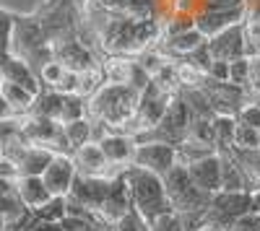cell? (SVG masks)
<instances>
[{"mask_svg": "<svg viewBox=\"0 0 260 231\" xmlns=\"http://www.w3.org/2000/svg\"><path fill=\"white\" fill-rule=\"evenodd\" d=\"M141 91L133 86H112V83H102V86L86 99V117L91 122L104 125L110 133H122L127 128L130 117L136 114Z\"/></svg>", "mask_w": 260, "mask_h": 231, "instance_id": "6da1fadb", "label": "cell"}, {"mask_svg": "<svg viewBox=\"0 0 260 231\" xmlns=\"http://www.w3.org/2000/svg\"><path fill=\"white\" fill-rule=\"evenodd\" d=\"M122 177L127 182V190H130V200H133V208L151 223L156 221L164 213H172V205L164 190V182L159 174L141 169V166L130 164L127 169H122Z\"/></svg>", "mask_w": 260, "mask_h": 231, "instance_id": "7a4b0ae2", "label": "cell"}, {"mask_svg": "<svg viewBox=\"0 0 260 231\" xmlns=\"http://www.w3.org/2000/svg\"><path fill=\"white\" fill-rule=\"evenodd\" d=\"M164 182V190L172 205V213H192V211H208L211 198L203 190L195 187V182L187 174V166L185 164H175L172 169L161 177Z\"/></svg>", "mask_w": 260, "mask_h": 231, "instance_id": "3957f363", "label": "cell"}, {"mask_svg": "<svg viewBox=\"0 0 260 231\" xmlns=\"http://www.w3.org/2000/svg\"><path fill=\"white\" fill-rule=\"evenodd\" d=\"M190 122H192V112H190V107H187V101H185L180 94H175V96L169 99V104H167V109H164L159 125H156V128L151 130L146 138H141V140H164V143L177 145V143L187 135ZM136 143H138V140H136Z\"/></svg>", "mask_w": 260, "mask_h": 231, "instance_id": "277c9868", "label": "cell"}, {"mask_svg": "<svg viewBox=\"0 0 260 231\" xmlns=\"http://www.w3.org/2000/svg\"><path fill=\"white\" fill-rule=\"evenodd\" d=\"M130 208H133V200H130V190H127V182L122 177V172H117L115 177H110V184H107V192L104 200L96 208V221L99 228L107 231L117 218H122Z\"/></svg>", "mask_w": 260, "mask_h": 231, "instance_id": "5b68a950", "label": "cell"}, {"mask_svg": "<svg viewBox=\"0 0 260 231\" xmlns=\"http://www.w3.org/2000/svg\"><path fill=\"white\" fill-rule=\"evenodd\" d=\"M247 211H252V192L247 190H237V192H216L211 198V205H208V211H206V221H216V223H221L232 231L234 221L245 216Z\"/></svg>", "mask_w": 260, "mask_h": 231, "instance_id": "8992f818", "label": "cell"}, {"mask_svg": "<svg viewBox=\"0 0 260 231\" xmlns=\"http://www.w3.org/2000/svg\"><path fill=\"white\" fill-rule=\"evenodd\" d=\"M133 164L141 166V169H148V172L164 177L172 166L180 164V161H177V148L172 143H164V140H138L136 143Z\"/></svg>", "mask_w": 260, "mask_h": 231, "instance_id": "52a82bcc", "label": "cell"}, {"mask_svg": "<svg viewBox=\"0 0 260 231\" xmlns=\"http://www.w3.org/2000/svg\"><path fill=\"white\" fill-rule=\"evenodd\" d=\"M208 52L213 55V60H237V57H250L252 55V47L247 42V34H245V24H234L229 29H224L221 34L211 36L208 42Z\"/></svg>", "mask_w": 260, "mask_h": 231, "instance_id": "ba28073f", "label": "cell"}, {"mask_svg": "<svg viewBox=\"0 0 260 231\" xmlns=\"http://www.w3.org/2000/svg\"><path fill=\"white\" fill-rule=\"evenodd\" d=\"M52 57L57 62H62L68 70L73 73H86L89 68L99 65L96 60V52L91 47H86L78 36H68V39H60V42H52Z\"/></svg>", "mask_w": 260, "mask_h": 231, "instance_id": "9c48e42d", "label": "cell"}, {"mask_svg": "<svg viewBox=\"0 0 260 231\" xmlns=\"http://www.w3.org/2000/svg\"><path fill=\"white\" fill-rule=\"evenodd\" d=\"M76 179V164L71 153H55L52 161L47 164V169L42 172V182L50 190L52 198H65L73 187Z\"/></svg>", "mask_w": 260, "mask_h": 231, "instance_id": "30bf717a", "label": "cell"}, {"mask_svg": "<svg viewBox=\"0 0 260 231\" xmlns=\"http://www.w3.org/2000/svg\"><path fill=\"white\" fill-rule=\"evenodd\" d=\"M107 184H110V179H107V177H81V174H76L71 192L65 195V198H71L73 203H78L83 211L91 213L94 221H96V208H99V203L104 200ZM96 226H99V221H96ZM99 231H102V228H99Z\"/></svg>", "mask_w": 260, "mask_h": 231, "instance_id": "8fae6325", "label": "cell"}, {"mask_svg": "<svg viewBox=\"0 0 260 231\" xmlns=\"http://www.w3.org/2000/svg\"><path fill=\"white\" fill-rule=\"evenodd\" d=\"M242 21H245V6L221 8V11H198L195 13V29L206 39H211L234 24H242Z\"/></svg>", "mask_w": 260, "mask_h": 231, "instance_id": "7c38bea8", "label": "cell"}, {"mask_svg": "<svg viewBox=\"0 0 260 231\" xmlns=\"http://www.w3.org/2000/svg\"><path fill=\"white\" fill-rule=\"evenodd\" d=\"M187 174L195 182V187L203 190L206 195L221 192V159H219V151L187 164Z\"/></svg>", "mask_w": 260, "mask_h": 231, "instance_id": "4fadbf2b", "label": "cell"}, {"mask_svg": "<svg viewBox=\"0 0 260 231\" xmlns=\"http://www.w3.org/2000/svg\"><path fill=\"white\" fill-rule=\"evenodd\" d=\"M99 148L107 159V164L112 166V172H122L133 164L136 156V140L125 133H107L99 140Z\"/></svg>", "mask_w": 260, "mask_h": 231, "instance_id": "5bb4252c", "label": "cell"}, {"mask_svg": "<svg viewBox=\"0 0 260 231\" xmlns=\"http://www.w3.org/2000/svg\"><path fill=\"white\" fill-rule=\"evenodd\" d=\"M0 78L3 81H11V83H18V86L29 89L34 96L42 94V83H39V75L37 70L29 65L26 60H21L11 52L0 55Z\"/></svg>", "mask_w": 260, "mask_h": 231, "instance_id": "9a60e30c", "label": "cell"}, {"mask_svg": "<svg viewBox=\"0 0 260 231\" xmlns=\"http://www.w3.org/2000/svg\"><path fill=\"white\" fill-rule=\"evenodd\" d=\"M71 156H73V164H76V174H81V177H107L110 179V177L117 174V172H112V166L107 164L99 143H94V140L76 148Z\"/></svg>", "mask_w": 260, "mask_h": 231, "instance_id": "2e32d148", "label": "cell"}, {"mask_svg": "<svg viewBox=\"0 0 260 231\" xmlns=\"http://www.w3.org/2000/svg\"><path fill=\"white\" fill-rule=\"evenodd\" d=\"M60 128H62L60 122H55L50 117H42V114H34V112L21 117V133H24L29 145H45V148H50L55 135L60 133Z\"/></svg>", "mask_w": 260, "mask_h": 231, "instance_id": "e0dca14e", "label": "cell"}, {"mask_svg": "<svg viewBox=\"0 0 260 231\" xmlns=\"http://www.w3.org/2000/svg\"><path fill=\"white\" fill-rule=\"evenodd\" d=\"M13 190H16V198L24 203V208H29V211H37V208H42L52 198L50 190L45 187V182H42V177H16Z\"/></svg>", "mask_w": 260, "mask_h": 231, "instance_id": "ac0fdd59", "label": "cell"}, {"mask_svg": "<svg viewBox=\"0 0 260 231\" xmlns=\"http://www.w3.org/2000/svg\"><path fill=\"white\" fill-rule=\"evenodd\" d=\"M219 159H221V190H226V192H237V190L252 192L250 179H247L245 169L240 166V161L232 156V151L219 148Z\"/></svg>", "mask_w": 260, "mask_h": 231, "instance_id": "d6986e66", "label": "cell"}, {"mask_svg": "<svg viewBox=\"0 0 260 231\" xmlns=\"http://www.w3.org/2000/svg\"><path fill=\"white\" fill-rule=\"evenodd\" d=\"M52 156L55 153L50 148H45V145H26V151L16 161V174L18 177H42V172L47 169Z\"/></svg>", "mask_w": 260, "mask_h": 231, "instance_id": "ffe728a7", "label": "cell"}, {"mask_svg": "<svg viewBox=\"0 0 260 231\" xmlns=\"http://www.w3.org/2000/svg\"><path fill=\"white\" fill-rule=\"evenodd\" d=\"M0 94H3V99L11 104V109H13L16 117H24V114H29V112L34 109L37 96H34L29 89L18 86V83H11V81L0 78Z\"/></svg>", "mask_w": 260, "mask_h": 231, "instance_id": "44dd1931", "label": "cell"}, {"mask_svg": "<svg viewBox=\"0 0 260 231\" xmlns=\"http://www.w3.org/2000/svg\"><path fill=\"white\" fill-rule=\"evenodd\" d=\"M62 133H65V138H68V143H71V151H76V148H81V145L94 140V122L89 117L73 120L68 125H62Z\"/></svg>", "mask_w": 260, "mask_h": 231, "instance_id": "7402d4cb", "label": "cell"}, {"mask_svg": "<svg viewBox=\"0 0 260 231\" xmlns=\"http://www.w3.org/2000/svg\"><path fill=\"white\" fill-rule=\"evenodd\" d=\"M213 138H216V151L232 148L234 145V130H237V117L232 114H213Z\"/></svg>", "mask_w": 260, "mask_h": 231, "instance_id": "603a6c76", "label": "cell"}, {"mask_svg": "<svg viewBox=\"0 0 260 231\" xmlns=\"http://www.w3.org/2000/svg\"><path fill=\"white\" fill-rule=\"evenodd\" d=\"M159 0H127L122 13L133 21H159Z\"/></svg>", "mask_w": 260, "mask_h": 231, "instance_id": "cb8c5ba5", "label": "cell"}, {"mask_svg": "<svg viewBox=\"0 0 260 231\" xmlns=\"http://www.w3.org/2000/svg\"><path fill=\"white\" fill-rule=\"evenodd\" d=\"M86 117V99L78 94H62V107H60V125H68L73 120Z\"/></svg>", "mask_w": 260, "mask_h": 231, "instance_id": "d4e9b609", "label": "cell"}, {"mask_svg": "<svg viewBox=\"0 0 260 231\" xmlns=\"http://www.w3.org/2000/svg\"><path fill=\"white\" fill-rule=\"evenodd\" d=\"M234 148L257 151V148H260V130H257V128H250V125L237 122V130H234Z\"/></svg>", "mask_w": 260, "mask_h": 231, "instance_id": "484cf974", "label": "cell"}, {"mask_svg": "<svg viewBox=\"0 0 260 231\" xmlns=\"http://www.w3.org/2000/svg\"><path fill=\"white\" fill-rule=\"evenodd\" d=\"M187 138L201 140V143L213 145V148H216V138H213V122H211V117H192L190 130H187Z\"/></svg>", "mask_w": 260, "mask_h": 231, "instance_id": "4316f807", "label": "cell"}, {"mask_svg": "<svg viewBox=\"0 0 260 231\" xmlns=\"http://www.w3.org/2000/svg\"><path fill=\"white\" fill-rule=\"evenodd\" d=\"M107 231H151V223L136 211V208H130V211L122 218H117Z\"/></svg>", "mask_w": 260, "mask_h": 231, "instance_id": "83f0119b", "label": "cell"}, {"mask_svg": "<svg viewBox=\"0 0 260 231\" xmlns=\"http://www.w3.org/2000/svg\"><path fill=\"white\" fill-rule=\"evenodd\" d=\"M31 216L39 221H62L65 218V198H50L42 208L31 211Z\"/></svg>", "mask_w": 260, "mask_h": 231, "instance_id": "f1b7e54d", "label": "cell"}, {"mask_svg": "<svg viewBox=\"0 0 260 231\" xmlns=\"http://www.w3.org/2000/svg\"><path fill=\"white\" fill-rule=\"evenodd\" d=\"M245 94L252 101L260 99V52L250 55V73H247V83H245Z\"/></svg>", "mask_w": 260, "mask_h": 231, "instance_id": "f546056e", "label": "cell"}, {"mask_svg": "<svg viewBox=\"0 0 260 231\" xmlns=\"http://www.w3.org/2000/svg\"><path fill=\"white\" fill-rule=\"evenodd\" d=\"M247 73H250V57H237V60L229 62V83H234V86L245 89Z\"/></svg>", "mask_w": 260, "mask_h": 231, "instance_id": "4dcf8cb0", "label": "cell"}, {"mask_svg": "<svg viewBox=\"0 0 260 231\" xmlns=\"http://www.w3.org/2000/svg\"><path fill=\"white\" fill-rule=\"evenodd\" d=\"M237 122L250 125V128H257L260 130V104L257 101H247L245 107L237 112Z\"/></svg>", "mask_w": 260, "mask_h": 231, "instance_id": "1f68e13d", "label": "cell"}, {"mask_svg": "<svg viewBox=\"0 0 260 231\" xmlns=\"http://www.w3.org/2000/svg\"><path fill=\"white\" fill-rule=\"evenodd\" d=\"M62 231H96V223L89 218H81V216H65L60 221Z\"/></svg>", "mask_w": 260, "mask_h": 231, "instance_id": "d6a6232c", "label": "cell"}, {"mask_svg": "<svg viewBox=\"0 0 260 231\" xmlns=\"http://www.w3.org/2000/svg\"><path fill=\"white\" fill-rule=\"evenodd\" d=\"M232 231H260V211H247L234 221Z\"/></svg>", "mask_w": 260, "mask_h": 231, "instance_id": "836d02e7", "label": "cell"}, {"mask_svg": "<svg viewBox=\"0 0 260 231\" xmlns=\"http://www.w3.org/2000/svg\"><path fill=\"white\" fill-rule=\"evenodd\" d=\"M151 231H185L175 213H164L156 221H151Z\"/></svg>", "mask_w": 260, "mask_h": 231, "instance_id": "e575fe53", "label": "cell"}, {"mask_svg": "<svg viewBox=\"0 0 260 231\" xmlns=\"http://www.w3.org/2000/svg\"><path fill=\"white\" fill-rule=\"evenodd\" d=\"M206 75L213 78V81H219V83H229V62L226 60H213Z\"/></svg>", "mask_w": 260, "mask_h": 231, "instance_id": "d590c367", "label": "cell"}, {"mask_svg": "<svg viewBox=\"0 0 260 231\" xmlns=\"http://www.w3.org/2000/svg\"><path fill=\"white\" fill-rule=\"evenodd\" d=\"M127 0H89V6L99 8V11H110V13H122Z\"/></svg>", "mask_w": 260, "mask_h": 231, "instance_id": "8d00e7d4", "label": "cell"}, {"mask_svg": "<svg viewBox=\"0 0 260 231\" xmlns=\"http://www.w3.org/2000/svg\"><path fill=\"white\" fill-rule=\"evenodd\" d=\"M234 6H242V0H201V11H221Z\"/></svg>", "mask_w": 260, "mask_h": 231, "instance_id": "74e56055", "label": "cell"}, {"mask_svg": "<svg viewBox=\"0 0 260 231\" xmlns=\"http://www.w3.org/2000/svg\"><path fill=\"white\" fill-rule=\"evenodd\" d=\"M198 231H229V228L221 226V223H216V221H203V223L198 226Z\"/></svg>", "mask_w": 260, "mask_h": 231, "instance_id": "f35d334b", "label": "cell"}, {"mask_svg": "<svg viewBox=\"0 0 260 231\" xmlns=\"http://www.w3.org/2000/svg\"><path fill=\"white\" fill-rule=\"evenodd\" d=\"M6 117H16V114L11 109V104L3 99V94H0V120H6Z\"/></svg>", "mask_w": 260, "mask_h": 231, "instance_id": "ab89813d", "label": "cell"}, {"mask_svg": "<svg viewBox=\"0 0 260 231\" xmlns=\"http://www.w3.org/2000/svg\"><path fill=\"white\" fill-rule=\"evenodd\" d=\"M96 231H99V228H96Z\"/></svg>", "mask_w": 260, "mask_h": 231, "instance_id": "60d3db41", "label": "cell"}]
</instances>
